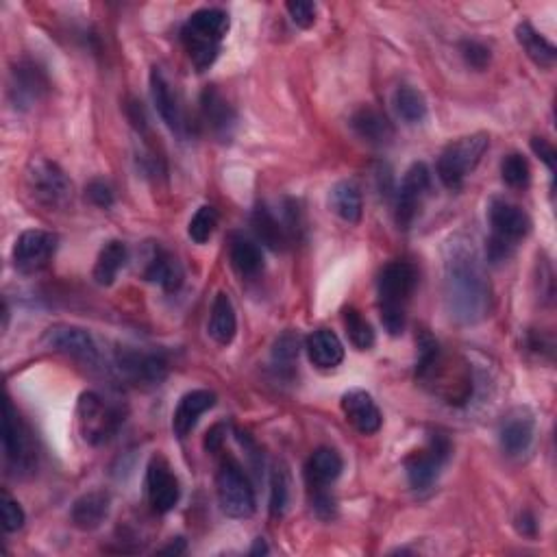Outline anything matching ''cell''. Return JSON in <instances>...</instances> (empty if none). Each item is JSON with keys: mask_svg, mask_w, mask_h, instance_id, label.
Segmentation results:
<instances>
[{"mask_svg": "<svg viewBox=\"0 0 557 557\" xmlns=\"http://www.w3.org/2000/svg\"><path fill=\"white\" fill-rule=\"evenodd\" d=\"M0 516H3V529L7 534H16V531L24 527V521H27L20 503L7 490L0 494Z\"/></svg>", "mask_w": 557, "mask_h": 557, "instance_id": "39", "label": "cell"}, {"mask_svg": "<svg viewBox=\"0 0 557 557\" xmlns=\"http://www.w3.org/2000/svg\"><path fill=\"white\" fill-rule=\"evenodd\" d=\"M57 235L51 231H40V229H29L18 235L11 251V259L14 266L22 275H35V272L44 270L57 251Z\"/></svg>", "mask_w": 557, "mask_h": 557, "instance_id": "11", "label": "cell"}, {"mask_svg": "<svg viewBox=\"0 0 557 557\" xmlns=\"http://www.w3.org/2000/svg\"><path fill=\"white\" fill-rule=\"evenodd\" d=\"M216 405V394L212 390H192L181 396L175 414H172V431L177 438H188L196 427L198 418Z\"/></svg>", "mask_w": 557, "mask_h": 557, "instance_id": "21", "label": "cell"}, {"mask_svg": "<svg viewBox=\"0 0 557 557\" xmlns=\"http://www.w3.org/2000/svg\"><path fill=\"white\" fill-rule=\"evenodd\" d=\"M516 40H518V44H521L523 51L527 53V57L534 61L536 66H540V68H553L555 66L557 48L547 40V37L531 27L529 22L518 24Z\"/></svg>", "mask_w": 557, "mask_h": 557, "instance_id": "30", "label": "cell"}, {"mask_svg": "<svg viewBox=\"0 0 557 557\" xmlns=\"http://www.w3.org/2000/svg\"><path fill=\"white\" fill-rule=\"evenodd\" d=\"M299 353H301L299 333L286 331L283 336L277 338L275 346H272V364H275L281 373H292L296 362H299Z\"/></svg>", "mask_w": 557, "mask_h": 557, "instance_id": "35", "label": "cell"}, {"mask_svg": "<svg viewBox=\"0 0 557 557\" xmlns=\"http://www.w3.org/2000/svg\"><path fill=\"white\" fill-rule=\"evenodd\" d=\"M351 129L370 146H388L394 140V127L383 111L364 105L351 116Z\"/></svg>", "mask_w": 557, "mask_h": 557, "instance_id": "22", "label": "cell"}, {"mask_svg": "<svg viewBox=\"0 0 557 557\" xmlns=\"http://www.w3.org/2000/svg\"><path fill=\"white\" fill-rule=\"evenodd\" d=\"M251 227L257 235V240L262 242L266 249L270 251H283L288 244V229L281 225V222L272 216L270 209L266 205L255 207V212L251 216Z\"/></svg>", "mask_w": 557, "mask_h": 557, "instance_id": "32", "label": "cell"}, {"mask_svg": "<svg viewBox=\"0 0 557 557\" xmlns=\"http://www.w3.org/2000/svg\"><path fill=\"white\" fill-rule=\"evenodd\" d=\"M451 455V444L444 436H431L425 449L414 451L405 460L407 481L414 490H427L438 479L442 466L447 464Z\"/></svg>", "mask_w": 557, "mask_h": 557, "instance_id": "12", "label": "cell"}, {"mask_svg": "<svg viewBox=\"0 0 557 557\" xmlns=\"http://www.w3.org/2000/svg\"><path fill=\"white\" fill-rule=\"evenodd\" d=\"M229 27V14L216 7L198 9L185 22L181 40L198 72H205L218 59L220 44L227 37Z\"/></svg>", "mask_w": 557, "mask_h": 557, "instance_id": "2", "label": "cell"}, {"mask_svg": "<svg viewBox=\"0 0 557 557\" xmlns=\"http://www.w3.org/2000/svg\"><path fill=\"white\" fill-rule=\"evenodd\" d=\"M488 220L492 227L488 259L492 264H499L512 255L516 242L527 238L531 231V218L521 207L505 201V198H492L488 205Z\"/></svg>", "mask_w": 557, "mask_h": 557, "instance_id": "4", "label": "cell"}, {"mask_svg": "<svg viewBox=\"0 0 557 557\" xmlns=\"http://www.w3.org/2000/svg\"><path fill=\"white\" fill-rule=\"evenodd\" d=\"M429 190L431 172L423 162H416L405 170L401 188L396 192V225L401 229H410Z\"/></svg>", "mask_w": 557, "mask_h": 557, "instance_id": "13", "label": "cell"}, {"mask_svg": "<svg viewBox=\"0 0 557 557\" xmlns=\"http://www.w3.org/2000/svg\"><path fill=\"white\" fill-rule=\"evenodd\" d=\"M501 177L503 181L514 190H523L531 181V168L529 162L521 153H510L503 157L501 162Z\"/></svg>", "mask_w": 557, "mask_h": 557, "instance_id": "36", "label": "cell"}, {"mask_svg": "<svg viewBox=\"0 0 557 557\" xmlns=\"http://www.w3.org/2000/svg\"><path fill=\"white\" fill-rule=\"evenodd\" d=\"M144 277L146 281L159 283L166 292H177L183 286V279H185L179 259L172 253L164 251L162 246H155L153 253L148 255Z\"/></svg>", "mask_w": 557, "mask_h": 557, "instance_id": "24", "label": "cell"}, {"mask_svg": "<svg viewBox=\"0 0 557 557\" xmlns=\"http://www.w3.org/2000/svg\"><path fill=\"white\" fill-rule=\"evenodd\" d=\"M418 286V270L407 262H390L379 272L377 294L381 323L390 336H401L405 329V309Z\"/></svg>", "mask_w": 557, "mask_h": 557, "instance_id": "3", "label": "cell"}, {"mask_svg": "<svg viewBox=\"0 0 557 557\" xmlns=\"http://www.w3.org/2000/svg\"><path fill=\"white\" fill-rule=\"evenodd\" d=\"M201 118L209 133L222 142L231 140L235 125H238V114L216 85H207L201 94Z\"/></svg>", "mask_w": 557, "mask_h": 557, "instance_id": "18", "label": "cell"}, {"mask_svg": "<svg viewBox=\"0 0 557 557\" xmlns=\"http://www.w3.org/2000/svg\"><path fill=\"white\" fill-rule=\"evenodd\" d=\"M225 436H227V427L225 425H216L207 431L205 436V451L207 453H218L225 444Z\"/></svg>", "mask_w": 557, "mask_h": 557, "instance_id": "45", "label": "cell"}, {"mask_svg": "<svg viewBox=\"0 0 557 557\" xmlns=\"http://www.w3.org/2000/svg\"><path fill=\"white\" fill-rule=\"evenodd\" d=\"M342 412L355 431L362 436H373L383 425L381 410L366 390H349L342 394Z\"/></svg>", "mask_w": 557, "mask_h": 557, "instance_id": "20", "label": "cell"}, {"mask_svg": "<svg viewBox=\"0 0 557 557\" xmlns=\"http://www.w3.org/2000/svg\"><path fill=\"white\" fill-rule=\"evenodd\" d=\"M44 344L51 351H57L61 355H68L72 360H79L83 364H98L101 353L98 346L88 331L74 325H55L44 333Z\"/></svg>", "mask_w": 557, "mask_h": 557, "instance_id": "15", "label": "cell"}, {"mask_svg": "<svg viewBox=\"0 0 557 557\" xmlns=\"http://www.w3.org/2000/svg\"><path fill=\"white\" fill-rule=\"evenodd\" d=\"M344 327H346V336L353 342L355 349L360 351H368L375 346V331L370 327L368 320L357 312L355 307L344 309Z\"/></svg>", "mask_w": 557, "mask_h": 557, "instance_id": "34", "label": "cell"}, {"mask_svg": "<svg viewBox=\"0 0 557 557\" xmlns=\"http://www.w3.org/2000/svg\"><path fill=\"white\" fill-rule=\"evenodd\" d=\"M151 96H153V103L159 111V116H162L168 129L183 138V135L188 133V120H185V111L181 105L179 92L175 90V85L168 81L166 72L157 66H153V70H151Z\"/></svg>", "mask_w": 557, "mask_h": 557, "instance_id": "16", "label": "cell"}, {"mask_svg": "<svg viewBox=\"0 0 557 557\" xmlns=\"http://www.w3.org/2000/svg\"><path fill=\"white\" fill-rule=\"evenodd\" d=\"M536 438V420L527 410H514L501 420L499 442L505 455L523 457Z\"/></svg>", "mask_w": 557, "mask_h": 557, "instance_id": "19", "label": "cell"}, {"mask_svg": "<svg viewBox=\"0 0 557 557\" xmlns=\"http://www.w3.org/2000/svg\"><path fill=\"white\" fill-rule=\"evenodd\" d=\"M259 553H268V547H266V542H264V538H257L255 540V547L251 549V555H259Z\"/></svg>", "mask_w": 557, "mask_h": 557, "instance_id": "48", "label": "cell"}, {"mask_svg": "<svg viewBox=\"0 0 557 557\" xmlns=\"http://www.w3.org/2000/svg\"><path fill=\"white\" fill-rule=\"evenodd\" d=\"M286 9L296 27L312 29L316 24V14H318L316 3H309V0H292V3L286 5Z\"/></svg>", "mask_w": 557, "mask_h": 557, "instance_id": "41", "label": "cell"}, {"mask_svg": "<svg viewBox=\"0 0 557 557\" xmlns=\"http://www.w3.org/2000/svg\"><path fill=\"white\" fill-rule=\"evenodd\" d=\"M309 501H312V510L323 521H331L336 516V501H333L327 488H314L309 490Z\"/></svg>", "mask_w": 557, "mask_h": 557, "instance_id": "42", "label": "cell"}, {"mask_svg": "<svg viewBox=\"0 0 557 557\" xmlns=\"http://www.w3.org/2000/svg\"><path fill=\"white\" fill-rule=\"evenodd\" d=\"M490 148V135L488 133H473L451 142L444 148L438 159V177L444 183V188L460 190L466 177L473 172L486 151Z\"/></svg>", "mask_w": 557, "mask_h": 557, "instance_id": "5", "label": "cell"}, {"mask_svg": "<svg viewBox=\"0 0 557 557\" xmlns=\"http://www.w3.org/2000/svg\"><path fill=\"white\" fill-rule=\"evenodd\" d=\"M209 336L220 346H229L238 333V316H235V307L229 299V294L218 292L212 303V314H209L207 325Z\"/></svg>", "mask_w": 557, "mask_h": 557, "instance_id": "27", "label": "cell"}, {"mask_svg": "<svg viewBox=\"0 0 557 557\" xmlns=\"http://www.w3.org/2000/svg\"><path fill=\"white\" fill-rule=\"evenodd\" d=\"M344 462L336 449L320 447L316 449L305 464V479L309 490L314 488H329L333 481L342 475Z\"/></svg>", "mask_w": 557, "mask_h": 557, "instance_id": "25", "label": "cell"}, {"mask_svg": "<svg viewBox=\"0 0 557 557\" xmlns=\"http://www.w3.org/2000/svg\"><path fill=\"white\" fill-rule=\"evenodd\" d=\"M444 305L460 325H477L490 314L492 288L484 257L468 235H451L442 249Z\"/></svg>", "mask_w": 557, "mask_h": 557, "instance_id": "1", "label": "cell"}, {"mask_svg": "<svg viewBox=\"0 0 557 557\" xmlns=\"http://www.w3.org/2000/svg\"><path fill=\"white\" fill-rule=\"evenodd\" d=\"M3 451L5 462L18 477L31 475L37 466V451L31 436V429L7 396L3 414Z\"/></svg>", "mask_w": 557, "mask_h": 557, "instance_id": "9", "label": "cell"}, {"mask_svg": "<svg viewBox=\"0 0 557 557\" xmlns=\"http://www.w3.org/2000/svg\"><path fill=\"white\" fill-rule=\"evenodd\" d=\"M392 103L396 114H399L405 125H420V122L427 118L425 96L416 88H412V85H401V88L394 92Z\"/></svg>", "mask_w": 557, "mask_h": 557, "instance_id": "33", "label": "cell"}, {"mask_svg": "<svg viewBox=\"0 0 557 557\" xmlns=\"http://www.w3.org/2000/svg\"><path fill=\"white\" fill-rule=\"evenodd\" d=\"M329 207L333 214L340 216L344 222H349V225L360 222L364 212L360 188L353 181H338L329 192Z\"/></svg>", "mask_w": 557, "mask_h": 557, "instance_id": "29", "label": "cell"}, {"mask_svg": "<svg viewBox=\"0 0 557 557\" xmlns=\"http://www.w3.org/2000/svg\"><path fill=\"white\" fill-rule=\"evenodd\" d=\"M129 259L127 244L120 240H111L103 246V251L98 253L96 264H94V281L98 286H111L116 281L118 272L125 268Z\"/></svg>", "mask_w": 557, "mask_h": 557, "instance_id": "31", "label": "cell"}, {"mask_svg": "<svg viewBox=\"0 0 557 557\" xmlns=\"http://www.w3.org/2000/svg\"><path fill=\"white\" fill-rule=\"evenodd\" d=\"M111 510V497L103 490H92L72 503L70 521L81 531H94L101 527Z\"/></svg>", "mask_w": 557, "mask_h": 557, "instance_id": "23", "label": "cell"}, {"mask_svg": "<svg viewBox=\"0 0 557 557\" xmlns=\"http://www.w3.org/2000/svg\"><path fill=\"white\" fill-rule=\"evenodd\" d=\"M518 531H521L523 536L534 538L536 536V518L529 512H523L521 516H518Z\"/></svg>", "mask_w": 557, "mask_h": 557, "instance_id": "47", "label": "cell"}, {"mask_svg": "<svg viewBox=\"0 0 557 557\" xmlns=\"http://www.w3.org/2000/svg\"><path fill=\"white\" fill-rule=\"evenodd\" d=\"M85 196L90 198V201L96 205V207H101V209H109L111 205H114V190H111V185L103 179H94L88 183V188H85Z\"/></svg>", "mask_w": 557, "mask_h": 557, "instance_id": "43", "label": "cell"}, {"mask_svg": "<svg viewBox=\"0 0 557 557\" xmlns=\"http://www.w3.org/2000/svg\"><path fill=\"white\" fill-rule=\"evenodd\" d=\"M24 181L37 205L46 209H66L72 203V181L55 162H48L44 157L31 159Z\"/></svg>", "mask_w": 557, "mask_h": 557, "instance_id": "7", "label": "cell"}, {"mask_svg": "<svg viewBox=\"0 0 557 557\" xmlns=\"http://www.w3.org/2000/svg\"><path fill=\"white\" fill-rule=\"evenodd\" d=\"M129 120L133 122L135 129H140V131L146 129V114H144L142 103H131L129 105Z\"/></svg>", "mask_w": 557, "mask_h": 557, "instance_id": "46", "label": "cell"}, {"mask_svg": "<svg viewBox=\"0 0 557 557\" xmlns=\"http://www.w3.org/2000/svg\"><path fill=\"white\" fill-rule=\"evenodd\" d=\"M290 503V477L286 468H275L270 477V514L283 516Z\"/></svg>", "mask_w": 557, "mask_h": 557, "instance_id": "37", "label": "cell"}, {"mask_svg": "<svg viewBox=\"0 0 557 557\" xmlns=\"http://www.w3.org/2000/svg\"><path fill=\"white\" fill-rule=\"evenodd\" d=\"M460 53L464 57L466 64L470 68H475V70H486L490 66V61H492V53H490V48L486 44H481V42H475V40H466L462 42L460 46Z\"/></svg>", "mask_w": 557, "mask_h": 557, "instance_id": "40", "label": "cell"}, {"mask_svg": "<svg viewBox=\"0 0 557 557\" xmlns=\"http://www.w3.org/2000/svg\"><path fill=\"white\" fill-rule=\"evenodd\" d=\"M216 492L220 510L229 518H251L255 514V490L249 475L244 473L240 462L231 455L220 460L216 475Z\"/></svg>", "mask_w": 557, "mask_h": 557, "instance_id": "6", "label": "cell"}, {"mask_svg": "<svg viewBox=\"0 0 557 557\" xmlns=\"http://www.w3.org/2000/svg\"><path fill=\"white\" fill-rule=\"evenodd\" d=\"M229 257L235 272H238L242 279H253L262 275L264 255L257 242L244 238V235H233L229 246Z\"/></svg>", "mask_w": 557, "mask_h": 557, "instance_id": "28", "label": "cell"}, {"mask_svg": "<svg viewBox=\"0 0 557 557\" xmlns=\"http://www.w3.org/2000/svg\"><path fill=\"white\" fill-rule=\"evenodd\" d=\"M122 414L118 407L109 405L96 392H83L77 403V425L83 440L92 447H101L116 436L122 425Z\"/></svg>", "mask_w": 557, "mask_h": 557, "instance_id": "8", "label": "cell"}, {"mask_svg": "<svg viewBox=\"0 0 557 557\" xmlns=\"http://www.w3.org/2000/svg\"><path fill=\"white\" fill-rule=\"evenodd\" d=\"M531 151H534L544 164H547V168L551 172H555V162H557V153H555V148L549 140H544V138H534L531 140Z\"/></svg>", "mask_w": 557, "mask_h": 557, "instance_id": "44", "label": "cell"}, {"mask_svg": "<svg viewBox=\"0 0 557 557\" xmlns=\"http://www.w3.org/2000/svg\"><path fill=\"white\" fill-rule=\"evenodd\" d=\"M309 360L318 368H338L344 362V346L331 329H316L305 340Z\"/></svg>", "mask_w": 557, "mask_h": 557, "instance_id": "26", "label": "cell"}, {"mask_svg": "<svg viewBox=\"0 0 557 557\" xmlns=\"http://www.w3.org/2000/svg\"><path fill=\"white\" fill-rule=\"evenodd\" d=\"M146 497L155 514L172 512L181 499L179 479L162 455H155L146 468Z\"/></svg>", "mask_w": 557, "mask_h": 557, "instance_id": "14", "label": "cell"}, {"mask_svg": "<svg viewBox=\"0 0 557 557\" xmlns=\"http://www.w3.org/2000/svg\"><path fill=\"white\" fill-rule=\"evenodd\" d=\"M48 90V79L44 70L37 68L33 61H18L11 70L9 96L16 109L33 107Z\"/></svg>", "mask_w": 557, "mask_h": 557, "instance_id": "17", "label": "cell"}, {"mask_svg": "<svg viewBox=\"0 0 557 557\" xmlns=\"http://www.w3.org/2000/svg\"><path fill=\"white\" fill-rule=\"evenodd\" d=\"M216 227H218V212L212 205H203L192 216L190 225H188V235H190L192 242L205 244L214 235Z\"/></svg>", "mask_w": 557, "mask_h": 557, "instance_id": "38", "label": "cell"}, {"mask_svg": "<svg viewBox=\"0 0 557 557\" xmlns=\"http://www.w3.org/2000/svg\"><path fill=\"white\" fill-rule=\"evenodd\" d=\"M114 364L120 379L138 388H155L168 375V362L159 353L120 349Z\"/></svg>", "mask_w": 557, "mask_h": 557, "instance_id": "10", "label": "cell"}]
</instances>
